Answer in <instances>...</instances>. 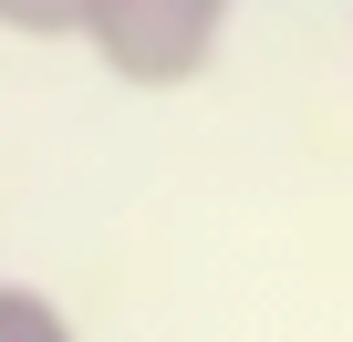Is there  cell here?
<instances>
[{
	"instance_id": "1",
	"label": "cell",
	"mask_w": 353,
	"mask_h": 342,
	"mask_svg": "<svg viewBox=\"0 0 353 342\" xmlns=\"http://www.w3.org/2000/svg\"><path fill=\"white\" fill-rule=\"evenodd\" d=\"M229 11L239 0H94L83 11V52L114 83H135V94H188L219 63Z\"/></svg>"
},
{
	"instance_id": "2",
	"label": "cell",
	"mask_w": 353,
	"mask_h": 342,
	"mask_svg": "<svg viewBox=\"0 0 353 342\" xmlns=\"http://www.w3.org/2000/svg\"><path fill=\"white\" fill-rule=\"evenodd\" d=\"M0 342H83V332L42 280H0Z\"/></svg>"
},
{
	"instance_id": "3",
	"label": "cell",
	"mask_w": 353,
	"mask_h": 342,
	"mask_svg": "<svg viewBox=\"0 0 353 342\" xmlns=\"http://www.w3.org/2000/svg\"><path fill=\"white\" fill-rule=\"evenodd\" d=\"M83 11L94 0H0V32L11 42H83Z\"/></svg>"
}]
</instances>
